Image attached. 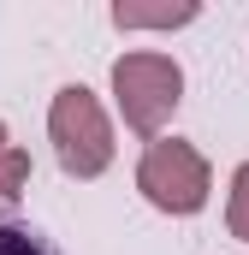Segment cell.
<instances>
[{
  "label": "cell",
  "instance_id": "obj_4",
  "mask_svg": "<svg viewBox=\"0 0 249 255\" xmlns=\"http://www.w3.org/2000/svg\"><path fill=\"white\" fill-rule=\"evenodd\" d=\"M196 0H178V6H136V0H119L113 6V24L119 30H178V24H196Z\"/></svg>",
  "mask_w": 249,
  "mask_h": 255
},
{
  "label": "cell",
  "instance_id": "obj_5",
  "mask_svg": "<svg viewBox=\"0 0 249 255\" xmlns=\"http://www.w3.org/2000/svg\"><path fill=\"white\" fill-rule=\"evenodd\" d=\"M0 255H65L36 220H24L18 208H6L0 202Z\"/></svg>",
  "mask_w": 249,
  "mask_h": 255
},
{
  "label": "cell",
  "instance_id": "obj_1",
  "mask_svg": "<svg viewBox=\"0 0 249 255\" xmlns=\"http://www.w3.org/2000/svg\"><path fill=\"white\" fill-rule=\"evenodd\" d=\"M48 136H54V154L71 178H101L113 166V125L101 113V101L83 89V83H65L48 107Z\"/></svg>",
  "mask_w": 249,
  "mask_h": 255
},
{
  "label": "cell",
  "instance_id": "obj_2",
  "mask_svg": "<svg viewBox=\"0 0 249 255\" xmlns=\"http://www.w3.org/2000/svg\"><path fill=\"white\" fill-rule=\"evenodd\" d=\"M113 95H119V113L136 136H154L172 119V107L184 101V71L166 60V54H124L113 60Z\"/></svg>",
  "mask_w": 249,
  "mask_h": 255
},
{
  "label": "cell",
  "instance_id": "obj_7",
  "mask_svg": "<svg viewBox=\"0 0 249 255\" xmlns=\"http://www.w3.org/2000/svg\"><path fill=\"white\" fill-rule=\"evenodd\" d=\"M226 226H232V238L249 244V160L232 172V202H226Z\"/></svg>",
  "mask_w": 249,
  "mask_h": 255
},
{
  "label": "cell",
  "instance_id": "obj_3",
  "mask_svg": "<svg viewBox=\"0 0 249 255\" xmlns=\"http://www.w3.org/2000/svg\"><path fill=\"white\" fill-rule=\"evenodd\" d=\"M136 190L160 214H196L208 202V160L184 136H160V142H148V154L136 166Z\"/></svg>",
  "mask_w": 249,
  "mask_h": 255
},
{
  "label": "cell",
  "instance_id": "obj_6",
  "mask_svg": "<svg viewBox=\"0 0 249 255\" xmlns=\"http://www.w3.org/2000/svg\"><path fill=\"white\" fill-rule=\"evenodd\" d=\"M24 184H30V154L12 142V130L0 125V202H12Z\"/></svg>",
  "mask_w": 249,
  "mask_h": 255
}]
</instances>
